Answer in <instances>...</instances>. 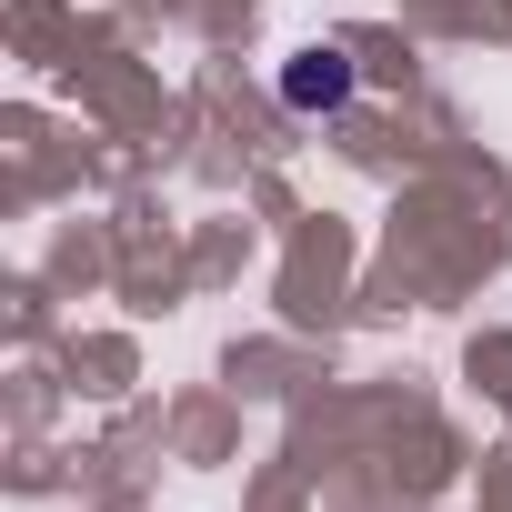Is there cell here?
Here are the masks:
<instances>
[{
    "mask_svg": "<svg viewBox=\"0 0 512 512\" xmlns=\"http://www.w3.org/2000/svg\"><path fill=\"white\" fill-rule=\"evenodd\" d=\"M282 101L292 111H342L352 101V51H292L282 61Z\"/></svg>",
    "mask_w": 512,
    "mask_h": 512,
    "instance_id": "6da1fadb",
    "label": "cell"
}]
</instances>
